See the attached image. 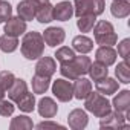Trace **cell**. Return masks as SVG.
I'll list each match as a JSON object with an SVG mask.
<instances>
[{
    "label": "cell",
    "instance_id": "6da1fadb",
    "mask_svg": "<svg viewBox=\"0 0 130 130\" xmlns=\"http://www.w3.org/2000/svg\"><path fill=\"white\" fill-rule=\"evenodd\" d=\"M20 51L26 60H38L44 52V40L43 35L37 31L25 32Z\"/></svg>",
    "mask_w": 130,
    "mask_h": 130
},
{
    "label": "cell",
    "instance_id": "7a4b0ae2",
    "mask_svg": "<svg viewBox=\"0 0 130 130\" xmlns=\"http://www.w3.org/2000/svg\"><path fill=\"white\" fill-rule=\"evenodd\" d=\"M90 58L86 57V54H80V57H74L72 60L61 63L60 66V74L68 78V80H77L78 77H83L87 74L89 66H90Z\"/></svg>",
    "mask_w": 130,
    "mask_h": 130
},
{
    "label": "cell",
    "instance_id": "3957f363",
    "mask_svg": "<svg viewBox=\"0 0 130 130\" xmlns=\"http://www.w3.org/2000/svg\"><path fill=\"white\" fill-rule=\"evenodd\" d=\"M93 37L96 44L100 46H113L118 41V35L115 32V28L107 20H100L93 26Z\"/></svg>",
    "mask_w": 130,
    "mask_h": 130
},
{
    "label": "cell",
    "instance_id": "277c9868",
    "mask_svg": "<svg viewBox=\"0 0 130 130\" xmlns=\"http://www.w3.org/2000/svg\"><path fill=\"white\" fill-rule=\"evenodd\" d=\"M84 100H86V103H84L86 110L90 112L92 115H95L96 118H101L112 110L110 101L100 92H90Z\"/></svg>",
    "mask_w": 130,
    "mask_h": 130
},
{
    "label": "cell",
    "instance_id": "5b68a950",
    "mask_svg": "<svg viewBox=\"0 0 130 130\" xmlns=\"http://www.w3.org/2000/svg\"><path fill=\"white\" fill-rule=\"evenodd\" d=\"M106 2L104 0H75L74 2V14L77 17L81 15H101L104 12Z\"/></svg>",
    "mask_w": 130,
    "mask_h": 130
},
{
    "label": "cell",
    "instance_id": "8992f818",
    "mask_svg": "<svg viewBox=\"0 0 130 130\" xmlns=\"http://www.w3.org/2000/svg\"><path fill=\"white\" fill-rule=\"evenodd\" d=\"M52 93L54 96L61 101V103H69L74 98V89L71 81L64 80V78H58L52 83Z\"/></svg>",
    "mask_w": 130,
    "mask_h": 130
},
{
    "label": "cell",
    "instance_id": "52a82bcc",
    "mask_svg": "<svg viewBox=\"0 0 130 130\" xmlns=\"http://www.w3.org/2000/svg\"><path fill=\"white\" fill-rule=\"evenodd\" d=\"M128 118V115L122 113V112H116V110H110L107 115L101 116L100 121V127L101 128H118V127H125V119Z\"/></svg>",
    "mask_w": 130,
    "mask_h": 130
},
{
    "label": "cell",
    "instance_id": "ba28073f",
    "mask_svg": "<svg viewBox=\"0 0 130 130\" xmlns=\"http://www.w3.org/2000/svg\"><path fill=\"white\" fill-rule=\"evenodd\" d=\"M43 40L47 46L51 47H57L58 44H61L64 41V38H66V32H64L63 28H58V26H51L47 28L43 34Z\"/></svg>",
    "mask_w": 130,
    "mask_h": 130
},
{
    "label": "cell",
    "instance_id": "9c48e42d",
    "mask_svg": "<svg viewBox=\"0 0 130 130\" xmlns=\"http://www.w3.org/2000/svg\"><path fill=\"white\" fill-rule=\"evenodd\" d=\"M57 71V63L52 57H40L37 64H35V74L41 75V77H47L51 78Z\"/></svg>",
    "mask_w": 130,
    "mask_h": 130
},
{
    "label": "cell",
    "instance_id": "30bf717a",
    "mask_svg": "<svg viewBox=\"0 0 130 130\" xmlns=\"http://www.w3.org/2000/svg\"><path fill=\"white\" fill-rule=\"evenodd\" d=\"M68 122H69V127L71 128H74V130H83L89 124V116H87V113L84 110L74 109L68 115Z\"/></svg>",
    "mask_w": 130,
    "mask_h": 130
},
{
    "label": "cell",
    "instance_id": "8fae6325",
    "mask_svg": "<svg viewBox=\"0 0 130 130\" xmlns=\"http://www.w3.org/2000/svg\"><path fill=\"white\" fill-rule=\"evenodd\" d=\"M26 32V22L22 20L20 17H9L5 23V34L12 35V37H20L22 34Z\"/></svg>",
    "mask_w": 130,
    "mask_h": 130
},
{
    "label": "cell",
    "instance_id": "7c38bea8",
    "mask_svg": "<svg viewBox=\"0 0 130 130\" xmlns=\"http://www.w3.org/2000/svg\"><path fill=\"white\" fill-rule=\"evenodd\" d=\"M37 110H38V113H40L41 118H47V119H51V118H54V116L57 115V112H58V106H57V103H55L52 98L44 96V98H41V100L38 101Z\"/></svg>",
    "mask_w": 130,
    "mask_h": 130
},
{
    "label": "cell",
    "instance_id": "4fadbf2b",
    "mask_svg": "<svg viewBox=\"0 0 130 130\" xmlns=\"http://www.w3.org/2000/svg\"><path fill=\"white\" fill-rule=\"evenodd\" d=\"M116 57H118V54H116V51L112 46H100L96 49V52H95L96 61L103 63L104 66H107V68L112 66V64H115Z\"/></svg>",
    "mask_w": 130,
    "mask_h": 130
},
{
    "label": "cell",
    "instance_id": "5bb4252c",
    "mask_svg": "<svg viewBox=\"0 0 130 130\" xmlns=\"http://www.w3.org/2000/svg\"><path fill=\"white\" fill-rule=\"evenodd\" d=\"M95 87H96V92H100L101 95L107 96V95H113V93L118 92V89H119V83H118L115 78L104 77V78H101V80L96 81Z\"/></svg>",
    "mask_w": 130,
    "mask_h": 130
},
{
    "label": "cell",
    "instance_id": "9a60e30c",
    "mask_svg": "<svg viewBox=\"0 0 130 130\" xmlns=\"http://www.w3.org/2000/svg\"><path fill=\"white\" fill-rule=\"evenodd\" d=\"M72 15H74V5L71 2H68V0L60 2L54 6V20L68 22Z\"/></svg>",
    "mask_w": 130,
    "mask_h": 130
},
{
    "label": "cell",
    "instance_id": "2e32d148",
    "mask_svg": "<svg viewBox=\"0 0 130 130\" xmlns=\"http://www.w3.org/2000/svg\"><path fill=\"white\" fill-rule=\"evenodd\" d=\"M75 83L72 84V89H74V98L77 100H84L90 92H92V83L87 80V78H83V77H78L77 80H74Z\"/></svg>",
    "mask_w": 130,
    "mask_h": 130
},
{
    "label": "cell",
    "instance_id": "e0dca14e",
    "mask_svg": "<svg viewBox=\"0 0 130 130\" xmlns=\"http://www.w3.org/2000/svg\"><path fill=\"white\" fill-rule=\"evenodd\" d=\"M110 104H112V107L116 112H122V113L128 115V109H130V90H127V89L121 90L113 98V101Z\"/></svg>",
    "mask_w": 130,
    "mask_h": 130
},
{
    "label": "cell",
    "instance_id": "ac0fdd59",
    "mask_svg": "<svg viewBox=\"0 0 130 130\" xmlns=\"http://www.w3.org/2000/svg\"><path fill=\"white\" fill-rule=\"evenodd\" d=\"M72 49L78 54H89L93 49V40L86 35H77L72 40Z\"/></svg>",
    "mask_w": 130,
    "mask_h": 130
},
{
    "label": "cell",
    "instance_id": "d6986e66",
    "mask_svg": "<svg viewBox=\"0 0 130 130\" xmlns=\"http://www.w3.org/2000/svg\"><path fill=\"white\" fill-rule=\"evenodd\" d=\"M6 92H8V98H9L11 101L15 103L22 95H25V93L28 92V84L25 83V80H22V78H15L14 83L11 84V87H9Z\"/></svg>",
    "mask_w": 130,
    "mask_h": 130
},
{
    "label": "cell",
    "instance_id": "ffe728a7",
    "mask_svg": "<svg viewBox=\"0 0 130 130\" xmlns=\"http://www.w3.org/2000/svg\"><path fill=\"white\" fill-rule=\"evenodd\" d=\"M17 14L22 20L31 22L35 19V6L29 2V0H22L17 5Z\"/></svg>",
    "mask_w": 130,
    "mask_h": 130
},
{
    "label": "cell",
    "instance_id": "44dd1931",
    "mask_svg": "<svg viewBox=\"0 0 130 130\" xmlns=\"http://www.w3.org/2000/svg\"><path fill=\"white\" fill-rule=\"evenodd\" d=\"M110 12L116 19H125L130 14V3L127 0H113L110 5Z\"/></svg>",
    "mask_w": 130,
    "mask_h": 130
},
{
    "label": "cell",
    "instance_id": "7402d4cb",
    "mask_svg": "<svg viewBox=\"0 0 130 130\" xmlns=\"http://www.w3.org/2000/svg\"><path fill=\"white\" fill-rule=\"evenodd\" d=\"M35 19L38 23H51L54 20V6L51 2L35 8Z\"/></svg>",
    "mask_w": 130,
    "mask_h": 130
},
{
    "label": "cell",
    "instance_id": "603a6c76",
    "mask_svg": "<svg viewBox=\"0 0 130 130\" xmlns=\"http://www.w3.org/2000/svg\"><path fill=\"white\" fill-rule=\"evenodd\" d=\"M15 103H17V107L25 113H29L35 109V96L31 92H26L25 95H22Z\"/></svg>",
    "mask_w": 130,
    "mask_h": 130
},
{
    "label": "cell",
    "instance_id": "cb8c5ba5",
    "mask_svg": "<svg viewBox=\"0 0 130 130\" xmlns=\"http://www.w3.org/2000/svg\"><path fill=\"white\" fill-rule=\"evenodd\" d=\"M87 74L90 75V78L93 81H98V80H101V78H104V77L109 75V69H107V66H104L103 63L95 61V63H90Z\"/></svg>",
    "mask_w": 130,
    "mask_h": 130
},
{
    "label": "cell",
    "instance_id": "d4e9b609",
    "mask_svg": "<svg viewBox=\"0 0 130 130\" xmlns=\"http://www.w3.org/2000/svg\"><path fill=\"white\" fill-rule=\"evenodd\" d=\"M32 127H34V122L26 115H19V116L12 118V121L9 124V128L11 130H29Z\"/></svg>",
    "mask_w": 130,
    "mask_h": 130
},
{
    "label": "cell",
    "instance_id": "484cf974",
    "mask_svg": "<svg viewBox=\"0 0 130 130\" xmlns=\"http://www.w3.org/2000/svg\"><path fill=\"white\" fill-rule=\"evenodd\" d=\"M115 75L119 83H122V84L130 83V66H128L127 60H122L121 63H118V66L115 69Z\"/></svg>",
    "mask_w": 130,
    "mask_h": 130
},
{
    "label": "cell",
    "instance_id": "4316f807",
    "mask_svg": "<svg viewBox=\"0 0 130 130\" xmlns=\"http://www.w3.org/2000/svg\"><path fill=\"white\" fill-rule=\"evenodd\" d=\"M51 86V78L47 77H41V75H34L32 77V92L34 93H44Z\"/></svg>",
    "mask_w": 130,
    "mask_h": 130
},
{
    "label": "cell",
    "instance_id": "83f0119b",
    "mask_svg": "<svg viewBox=\"0 0 130 130\" xmlns=\"http://www.w3.org/2000/svg\"><path fill=\"white\" fill-rule=\"evenodd\" d=\"M17 47H19V40H17V37L8 35V34H5V35L0 37V49H2L3 52L11 54V52H14Z\"/></svg>",
    "mask_w": 130,
    "mask_h": 130
},
{
    "label": "cell",
    "instance_id": "f1b7e54d",
    "mask_svg": "<svg viewBox=\"0 0 130 130\" xmlns=\"http://www.w3.org/2000/svg\"><path fill=\"white\" fill-rule=\"evenodd\" d=\"M96 23V15H81L77 20V26L81 32H90Z\"/></svg>",
    "mask_w": 130,
    "mask_h": 130
},
{
    "label": "cell",
    "instance_id": "f546056e",
    "mask_svg": "<svg viewBox=\"0 0 130 130\" xmlns=\"http://www.w3.org/2000/svg\"><path fill=\"white\" fill-rule=\"evenodd\" d=\"M54 57L60 63H66V61H69V60H72L75 57V51L72 47H68V46H61V47L57 49V52H55Z\"/></svg>",
    "mask_w": 130,
    "mask_h": 130
},
{
    "label": "cell",
    "instance_id": "4dcf8cb0",
    "mask_svg": "<svg viewBox=\"0 0 130 130\" xmlns=\"http://www.w3.org/2000/svg\"><path fill=\"white\" fill-rule=\"evenodd\" d=\"M14 80H15V77H14L12 72H9V71H2V72H0V89L6 92V90L11 87V84L14 83Z\"/></svg>",
    "mask_w": 130,
    "mask_h": 130
},
{
    "label": "cell",
    "instance_id": "1f68e13d",
    "mask_svg": "<svg viewBox=\"0 0 130 130\" xmlns=\"http://www.w3.org/2000/svg\"><path fill=\"white\" fill-rule=\"evenodd\" d=\"M14 110H15V106H14V103L9 100H0V115L2 116H11L12 113H14Z\"/></svg>",
    "mask_w": 130,
    "mask_h": 130
},
{
    "label": "cell",
    "instance_id": "d6a6232c",
    "mask_svg": "<svg viewBox=\"0 0 130 130\" xmlns=\"http://www.w3.org/2000/svg\"><path fill=\"white\" fill-rule=\"evenodd\" d=\"M12 15V6L9 2H0V23L6 22L9 17Z\"/></svg>",
    "mask_w": 130,
    "mask_h": 130
},
{
    "label": "cell",
    "instance_id": "836d02e7",
    "mask_svg": "<svg viewBox=\"0 0 130 130\" xmlns=\"http://www.w3.org/2000/svg\"><path fill=\"white\" fill-rule=\"evenodd\" d=\"M119 57H122V60H128V55H130V40L128 38H124L119 44H118V52Z\"/></svg>",
    "mask_w": 130,
    "mask_h": 130
},
{
    "label": "cell",
    "instance_id": "e575fe53",
    "mask_svg": "<svg viewBox=\"0 0 130 130\" xmlns=\"http://www.w3.org/2000/svg\"><path fill=\"white\" fill-rule=\"evenodd\" d=\"M37 128H64V125L58 122H52V121H43L37 124Z\"/></svg>",
    "mask_w": 130,
    "mask_h": 130
},
{
    "label": "cell",
    "instance_id": "d590c367",
    "mask_svg": "<svg viewBox=\"0 0 130 130\" xmlns=\"http://www.w3.org/2000/svg\"><path fill=\"white\" fill-rule=\"evenodd\" d=\"M29 2H31L35 8H38V6H41V5H44V3H49V0H29Z\"/></svg>",
    "mask_w": 130,
    "mask_h": 130
},
{
    "label": "cell",
    "instance_id": "8d00e7d4",
    "mask_svg": "<svg viewBox=\"0 0 130 130\" xmlns=\"http://www.w3.org/2000/svg\"><path fill=\"white\" fill-rule=\"evenodd\" d=\"M5 93H6L5 90H2V89H0V100H3V98H5Z\"/></svg>",
    "mask_w": 130,
    "mask_h": 130
},
{
    "label": "cell",
    "instance_id": "74e56055",
    "mask_svg": "<svg viewBox=\"0 0 130 130\" xmlns=\"http://www.w3.org/2000/svg\"><path fill=\"white\" fill-rule=\"evenodd\" d=\"M0 2H2V0H0Z\"/></svg>",
    "mask_w": 130,
    "mask_h": 130
}]
</instances>
